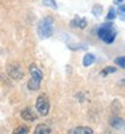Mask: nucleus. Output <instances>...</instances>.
I'll return each mask as SVG.
<instances>
[{"label":"nucleus","instance_id":"1","mask_svg":"<svg viewBox=\"0 0 125 134\" xmlns=\"http://www.w3.org/2000/svg\"><path fill=\"white\" fill-rule=\"evenodd\" d=\"M97 36L102 42H105L106 44H110V43L114 42V39H116V30L113 28L112 23H105V24H102V26L98 27Z\"/></svg>","mask_w":125,"mask_h":134},{"label":"nucleus","instance_id":"2","mask_svg":"<svg viewBox=\"0 0 125 134\" xmlns=\"http://www.w3.org/2000/svg\"><path fill=\"white\" fill-rule=\"evenodd\" d=\"M54 32V20L51 18H43L38 24V35L40 39H47Z\"/></svg>","mask_w":125,"mask_h":134},{"label":"nucleus","instance_id":"3","mask_svg":"<svg viewBox=\"0 0 125 134\" xmlns=\"http://www.w3.org/2000/svg\"><path fill=\"white\" fill-rule=\"evenodd\" d=\"M37 110L38 113L44 117L49 114V110H50V102H49V98L46 94H40L37 99Z\"/></svg>","mask_w":125,"mask_h":134},{"label":"nucleus","instance_id":"4","mask_svg":"<svg viewBox=\"0 0 125 134\" xmlns=\"http://www.w3.org/2000/svg\"><path fill=\"white\" fill-rule=\"evenodd\" d=\"M8 74L11 78H14V79H22V78L24 76V72L22 70V67L18 66V64H9L8 66Z\"/></svg>","mask_w":125,"mask_h":134},{"label":"nucleus","instance_id":"5","mask_svg":"<svg viewBox=\"0 0 125 134\" xmlns=\"http://www.w3.org/2000/svg\"><path fill=\"white\" fill-rule=\"evenodd\" d=\"M70 26L71 27H75V28H85L87 26V20L85 18H79V16H75L71 21H70Z\"/></svg>","mask_w":125,"mask_h":134},{"label":"nucleus","instance_id":"6","mask_svg":"<svg viewBox=\"0 0 125 134\" xmlns=\"http://www.w3.org/2000/svg\"><path fill=\"white\" fill-rule=\"evenodd\" d=\"M69 134H93V130L87 126H78L69 131Z\"/></svg>","mask_w":125,"mask_h":134},{"label":"nucleus","instance_id":"7","mask_svg":"<svg viewBox=\"0 0 125 134\" xmlns=\"http://www.w3.org/2000/svg\"><path fill=\"white\" fill-rule=\"evenodd\" d=\"M22 118H23L24 121H35L37 119V114L34 113V111L31 109H24L23 111H22Z\"/></svg>","mask_w":125,"mask_h":134},{"label":"nucleus","instance_id":"8","mask_svg":"<svg viewBox=\"0 0 125 134\" xmlns=\"http://www.w3.org/2000/svg\"><path fill=\"white\" fill-rule=\"evenodd\" d=\"M30 72H31V78H37V79H39V81L43 79V74H42V71L38 69L35 64H31V66H30Z\"/></svg>","mask_w":125,"mask_h":134},{"label":"nucleus","instance_id":"9","mask_svg":"<svg viewBox=\"0 0 125 134\" xmlns=\"http://www.w3.org/2000/svg\"><path fill=\"white\" fill-rule=\"evenodd\" d=\"M40 82H42V81L37 79V78H31V79L28 81V83H27V86H28L30 90L37 91V90H39V87H40Z\"/></svg>","mask_w":125,"mask_h":134},{"label":"nucleus","instance_id":"10","mask_svg":"<svg viewBox=\"0 0 125 134\" xmlns=\"http://www.w3.org/2000/svg\"><path fill=\"white\" fill-rule=\"evenodd\" d=\"M50 127L47 125L44 124H39L37 127H35V131H34V134H50Z\"/></svg>","mask_w":125,"mask_h":134},{"label":"nucleus","instance_id":"11","mask_svg":"<svg viewBox=\"0 0 125 134\" xmlns=\"http://www.w3.org/2000/svg\"><path fill=\"white\" fill-rule=\"evenodd\" d=\"M94 62H96V57H94L93 54H86L85 57H84V60H82V63H84V66H85V67L92 66Z\"/></svg>","mask_w":125,"mask_h":134},{"label":"nucleus","instance_id":"12","mask_svg":"<svg viewBox=\"0 0 125 134\" xmlns=\"http://www.w3.org/2000/svg\"><path fill=\"white\" fill-rule=\"evenodd\" d=\"M110 125L114 129H121L124 126V119L120 118V117H114V118L110 119Z\"/></svg>","mask_w":125,"mask_h":134},{"label":"nucleus","instance_id":"13","mask_svg":"<svg viewBox=\"0 0 125 134\" xmlns=\"http://www.w3.org/2000/svg\"><path fill=\"white\" fill-rule=\"evenodd\" d=\"M28 127L27 126H24V125H20V126H18L15 130H14V134H28Z\"/></svg>","mask_w":125,"mask_h":134},{"label":"nucleus","instance_id":"14","mask_svg":"<svg viewBox=\"0 0 125 134\" xmlns=\"http://www.w3.org/2000/svg\"><path fill=\"white\" fill-rule=\"evenodd\" d=\"M102 11H104V8H102V5H100V4H96L94 7H93V9H92V14L94 15V16H100L101 14H102Z\"/></svg>","mask_w":125,"mask_h":134},{"label":"nucleus","instance_id":"15","mask_svg":"<svg viewBox=\"0 0 125 134\" xmlns=\"http://www.w3.org/2000/svg\"><path fill=\"white\" fill-rule=\"evenodd\" d=\"M117 15L121 20H125V4H121L118 7V11H117Z\"/></svg>","mask_w":125,"mask_h":134},{"label":"nucleus","instance_id":"16","mask_svg":"<svg viewBox=\"0 0 125 134\" xmlns=\"http://www.w3.org/2000/svg\"><path fill=\"white\" fill-rule=\"evenodd\" d=\"M114 63H116L118 67H121V69H125V57H118V58H116V59H114Z\"/></svg>","mask_w":125,"mask_h":134},{"label":"nucleus","instance_id":"17","mask_svg":"<svg viewBox=\"0 0 125 134\" xmlns=\"http://www.w3.org/2000/svg\"><path fill=\"white\" fill-rule=\"evenodd\" d=\"M116 16H117L116 9H114V8H109V12H108V15H106V19H108V20H113V19H116Z\"/></svg>","mask_w":125,"mask_h":134},{"label":"nucleus","instance_id":"18","mask_svg":"<svg viewBox=\"0 0 125 134\" xmlns=\"http://www.w3.org/2000/svg\"><path fill=\"white\" fill-rule=\"evenodd\" d=\"M43 4L49 7V8H53V9H56V3L55 0H43Z\"/></svg>","mask_w":125,"mask_h":134},{"label":"nucleus","instance_id":"19","mask_svg":"<svg viewBox=\"0 0 125 134\" xmlns=\"http://www.w3.org/2000/svg\"><path fill=\"white\" fill-rule=\"evenodd\" d=\"M116 71V67H106V69L102 71V75H108V74H112Z\"/></svg>","mask_w":125,"mask_h":134},{"label":"nucleus","instance_id":"20","mask_svg":"<svg viewBox=\"0 0 125 134\" xmlns=\"http://www.w3.org/2000/svg\"><path fill=\"white\" fill-rule=\"evenodd\" d=\"M124 2H125V0H114V4L121 5V4H124Z\"/></svg>","mask_w":125,"mask_h":134}]
</instances>
